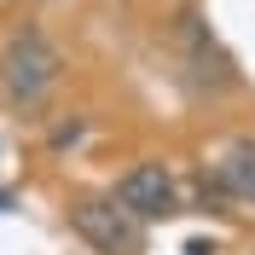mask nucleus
I'll use <instances>...</instances> for the list:
<instances>
[{"mask_svg":"<svg viewBox=\"0 0 255 255\" xmlns=\"http://www.w3.org/2000/svg\"><path fill=\"white\" fill-rule=\"evenodd\" d=\"M64 81V52L41 23H12L0 41V99L17 116H41Z\"/></svg>","mask_w":255,"mask_h":255,"instance_id":"nucleus-1","label":"nucleus"},{"mask_svg":"<svg viewBox=\"0 0 255 255\" xmlns=\"http://www.w3.org/2000/svg\"><path fill=\"white\" fill-rule=\"evenodd\" d=\"M70 232L93 255H145V221L116 197H76L70 203Z\"/></svg>","mask_w":255,"mask_h":255,"instance_id":"nucleus-2","label":"nucleus"},{"mask_svg":"<svg viewBox=\"0 0 255 255\" xmlns=\"http://www.w3.org/2000/svg\"><path fill=\"white\" fill-rule=\"evenodd\" d=\"M122 209H133L139 221H168L180 215V180L168 174V162H133L111 191Z\"/></svg>","mask_w":255,"mask_h":255,"instance_id":"nucleus-3","label":"nucleus"},{"mask_svg":"<svg viewBox=\"0 0 255 255\" xmlns=\"http://www.w3.org/2000/svg\"><path fill=\"white\" fill-rule=\"evenodd\" d=\"M180 41H186V64H191V76H197V87H232V58H226L221 47H215V35L197 23V17H186V29H180Z\"/></svg>","mask_w":255,"mask_h":255,"instance_id":"nucleus-4","label":"nucleus"},{"mask_svg":"<svg viewBox=\"0 0 255 255\" xmlns=\"http://www.w3.org/2000/svg\"><path fill=\"white\" fill-rule=\"evenodd\" d=\"M215 186H221L232 203L255 209V139H232L226 145L221 168H215Z\"/></svg>","mask_w":255,"mask_h":255,"instance_id":"nucleus-5","label":"nucleus"}]
</instances>
